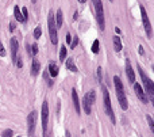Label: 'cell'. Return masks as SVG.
I'll return each instance as SVG.
<instances>
[{
    "label": "cell",
    "instance_id": "obj_21",
    "mask_svg": "<svg viewBox=\"0 0 154 137\" xmlns=\"http://www.w3.org/2000/svg\"><path fill=\"white\" fill-rule=\"evenodd\" d=\"M92 52L96 53V54L100 52V42H99V40H95L93 41V44H92Z\"/></svg>",
    "mask_w": 154,
    "mask_h": 137
},
{
    "label": "cell",
    "instance_id": "obj_4",
    "mask_svg": "<svg viewBox=\"0 0 154 137\" xmlns=\"http://www.w3.org/2000/svg\"><path fill=\"white\" fill-rule=\"evenodd\" d=\"M47 26H49V34H50V41L53 45L58 44V35H57V26H55V19H54V14L53 11L49 12V17H47Z\"/></svg>",
    "mask_w": 154,
    "mask_h": 137
},
{
    "label": "cell",
    "instance_id": "obj_6",
    "mask_svg": "<svg viewBox=\"0 0 154 137\" xmlns=\"http://www.w3.org/2000/svg\"><path fill=\"white\" fill-rule=\"evenodd\" d=\"M139 10H141V15H142V22H143V27H145V31L147 34L149 38L153 37V27H151V23H150V19L147 17V12L145 10L143 6H139Z\"/></svg>",
    "mask_w": 154,
    "mask_h": 137
},
{
    "label": "cell",
    "instance_id": "obj_25",
    "mask_svg": "<svg viewBox=\"0 0 154 137\" xmlns=\"http://www.w3.org/2000/svg\"><path fill=\"white\" fill-rule=\"evenodd\" d=\"M14 136V130L11 129H6V130L1 132V137H12Z\"/></svg>",
    "mask_w": 154,
    "mask_h": 137
},
{
    "label": "cell",
    "instance_id": "obj_30",
    "mask_svg": "<svg viewBox=\"0 0 154 137\" xmlns=\"http://www.w3.org/2000/svg\"><path fill=\"white\" fill-rule=\"evenodd\" d=\"M15 65H16L18 68H22L23 67V61H22V57H18L16 61H15Z\"/></svg>",
    "mask_w": 154,
    "mask_h": 137
},
{
    "label": "cell",
    "instance_id": "obj_36",
    "mask_svg": "<svg viewBox=\"0 0 154 137\" xmlns=\"http://www.w3.org/2000/svg\"><path fill=\"white\" fill-rule=\"evenodd\" d=\"M65 134H66V137H72V136H70V132H69V130H66Z\"/></svg>",
    "mask_w": 154,
    "mask_h": 137
},
{
    "label": "cell",
    "instance_id": "obj_22",
    "mask_svg": "<svg viewBox=\"0 0 154 137\" xmlns=\"http://www.w3.org/2000/svg\"><path fill=\"white\" fill-rule=\"evenodd\" d=\"M42 37V29H41V26H37L35 29H34V38L35 40H39Z\"/></svg>",
    "mask_w": 154,
    "mask_h": 137
},
{
    "label": "cell",
    "instance_id": "obj_12",
    "mask_svg": "<svg viewBox=\"0 0 154 137\" xmlns=\"http://www.w3.org/2000/svg\"><path fill=\"white\" fill-rule=\"evenodd\" d=\"M83 109H84V111H85V114H91L92 113V103H91V101H89V98H88V94H85L83 98Z\"/></svg>",
    "mask_w": 154,
    "mask_h": 137
},
{
    "label": "cell",
    "instance_id": "obj_2",
    "mask_svg": "<svg viewBox=\"0 0 154 137\" xmlns=\"http://www.w3.org/2000/svg\"><path fill=\"white\" fill-rule=\"evenodd\" d=\"M138 72H139V76H141V79H142L143 84H145V88H146V91H145V94L147 95V97H150V101L153 102V98H154V84H153V80L150 79V77H147V75L143 72L142 67L138 64Z\"/></svg>",
    "mask_w": 154,
    "mask_h": 137
},
{
    "label": "cell",
    "instance_id": "obj_1",
    "mask_svg": "<svg viewBox=\"0 0 154 137\" xmlns=\"http://www.w3.org/2000/svg\"><path fill=\"white\" fill-rule=\"evenodd\" d=\"M114 86H115V91H116V97H118V102L120 105L122 110L126 111L128 109V102H127V97L126 92H124V87H123V83L119 76H114Z\"/></svg>",
    "mask_w": 154,
    "mask_h": 137
},
{
    "label": "cell",
    "instance_id": "obj_34",
    "mask_svg": "<svg viewBox=\"0 0 154 137\" xmlns=\"http://www.w3.org/2000/svg\"><path fill=\"white\" fill-rule=\"evenodd\" d=\"M15 30V22H11L10 23V31H14Z\"/></svg>",
    "mask_w": 154,
    "mask_h": 137
},
{
    "label": "cell",
    "instance_id": "obj_15",
    "mask_svg": "<svg viewBox=\"0 0 154 137\" xmlns=\"http://www.w3.org/2000/svg\"><path fill=\"white\" fill-rule=\"evenodd\" d=\"M49 71H47V73L51 76V77H55L57 75H58V65L54 63V61H51V63H49Z\"/></svg>",
    "mask_w": 154,
    "mask_h": 137
},
{
    "label": "cell",
    "instance_id": "obj_37",
    "mask_svg": "<svg viewBox=\"0 0 154 137\" xmlns=\"http://www.w3.org/2000/svg\"><path fill=\"white\" fill-rule=\"evenodd\" d=\"M43 134H45V137H50V134H49V133H47V132H45Z\"/></svg>",
    "mask_w": 154,
    "mask_h": 137
},
{
    "label": "cell",
    "instance_id": "obj_8",
    "mask_svg": "<svg viewBox=\"0 0 154 137\" xmlns=\"http://www.w3.org/2000/svg\"><path fill=\"white\" fill-rule=\"evenodd\" d=\"M47 121H49V103H47V101H43V103H42V129H43V133L47 132Z\"/></svg>",
    "mask_w": 154,
    "mask_h": 137
},
{
    "label": "cell",
    "instance_id": "obj_40",
    "mask_svg": "<svg viewBox=\"0 0 154 137\" xmlns=\"http://www.w3.org/2000/svg\"><path fill=\"white\" fill-rule=\"evenodd\" d=\"M110 1H114V0H110Z\"/></svg>",
    "mask_w": 154,
    "mask_h": 137
},
{
    "label": "cell",
    "instance_id": "obj_11",
    "mask_svg": "<svg viewBox=\"0 0 154 137\" xmlns=\"http://www.w3.org/2000/svg\"><path fill=\"white\" fill-rule=\"evenodd\" d=\"M126 75H127V79H128V81L130 83H135V73H134V69H132L131 64H130V61L127 60L126 61Z\"/></svg>",
    "mask_w": 154,
    "mask_h": 137
},
{
    "label": "cell",
    "instance_id": "obj_14",
    "mask_svg": "<svg viewBox=\"0 0 154 137\" xmlns=\"http://www.w3.org/2000/svg\"><path fill=\"white\" fill-rule=\"evenodd\" d=\"M39 71H41V64H39V61L37 60V58H34L33 64H31V71H30V75L35 77V76H38Z\"/></svg>",
    "mask_w": 154,
    "mask_h": 137
},
{
    "label": "cell",
    "instance_id": "obj_17",
    "mask_svg": "<svg viewBox=\"0 0 154 137\" xmlns=\"http://www.w3.org/2000/svg\"><path fill=\"white\" fill-rule=\"evenodd\" d=\"M112 42H114V50L115 52H120L123 45H122V41H120V37L118 35H114L112 37Z\"/></svg>",
    "mask_w": 154,
    "mask_h": 137
},
{
    "label": "cell",
    "instance_id": "obj_9",
    "mask_svg": "<svg viewBox=\"0 0 154 137\" xmlns=\"http://www.w3.org/2000/svg\"><path fill=\"white\" fill-rule=\"evenodd\" d=\"M134 84V91H135V95H137L141 101H142L143 103H149L150 101H149V98H147V95L145 94V91H143V88H142V86L139 84V83H132Z\"/></svg>",
    "mask_w": 154,
    "mask_h": 137
},
{
    "label": "cell",
    "instance_id": "obj_20",
    "mask_svg": "<svg viewBox=\"0 0 154 137\" xmlns=\"http://www.w3.org/2000/svg\"><path fill=\"white\" fill-rule=\"evenodd\" d=\"M66 54H68V49L62 45L61 46V50H60V61L61 63H64V61L66 60Z\"/></svg>",
    "mask_w": 154,
    "mask_h": 137
},
{
    "label": "cell",
    "instance_id": "obj_35",
    "mask_svg": "<svg viewBox=\"0 0 154 137\" xmlns=\"http://www.w3.org/2000/svg\"><path fill=\"white\" fill-rule=\"evenodd\" d=\"M115 31H116V34H120V29L119 27H115Z\"/></svg>",
    "mask_w": 154,
    "mask_h": 137
},
{
    "label": "cell",
    "instance_id": "obj_7",
    "mask_svg": "<svg viewBox=\"0 0 154 137\" xmlns=\"http://www.w3.org/2000/svg\"><path fill=\"white\" fill-rule=\"evenodd\" d=\"M37 117H38V113H37V111H31V113L27 115V132H28V136L30 137L33 136L34 132H35Z\"/></svg>",
    "mask_w": 154,
    "mask_h": 137
},
{
    "label": "cell",
    "instance_id": "obj_3",
    "mask_svg": "<svg viewBox=\"0 0 154 137\" xmlns=\"http://www.w3.org/2000/svg\"><path fill=\"white\" fill-rule=\"evenodd\" d=\"M93 1V7L96 11V21L99 23L100 30L105 29V21H104V8H103V3L101 0H92Z\"/></svg>",
    "mask_w": 154,
    "mask_h": 137
},
{
    "label": "cell",
    "instance_id": "obj_18",
    "mask_svg": "<svg viewBox=\"0 0 154 137\" xmlns=\"http://www.w3.org/2000/svg\"><path fill=\"white\" fill-rule=\"evenodd\" d=\"M14 15H15V19H16L18 22L24 23V19H23V15H22V12H20V8H19V6L14 7Z\"/></svg>",
    "mask_w": 154,
    "mask_h": 137
},
{
    "label": "cell",
    "instance_id": "obj_13",
    "mask_svg": "<svg viewBox=\"0 0 154 137\" xmlns=\"http://www.w3.org/2000/svg\"><path fill=\"white\" fill-rule=\"evenodd\" d=\"M72 101H73V105H74V109H76V113L80 115V111H81V109H80V101H78V95H77V91L74 88L72 90Z\"/></svg>",
    "mask_w": 154,
    "mask_h": 137
},
{
    "label": "cell",
    "instance_id": "obj_39",
    "mask_svg": "<svg viewBox=\"0 0 154 137\" xmlns=\"http://www.w3.org/2000/svg\"><path fill=\"white\" fill-rule=\"evenodd\" d=\"M35 1H37V0H31V3H35Z\"/></svg>",
    "mask_w": 154,
    "mask_h": 137
},
{
    "label": "cell",
    "instance_id": "obj_28",
    "mask_svg": "<svg viewBox=\"0 0 154 137\" xmlns=\"http://www.w3.org/2000/svg\"><path fill=\"white\" fill-rule=\"evenodd\" d=\"M77 45H78V37H76V35H74V38H73V40H72V42H70V48H72V49H74Z\"/></svg>",
    "mask_w": 154,
    "mask_h": 137
},
{
    "label": "cell",
    "instance_id": "obj_29",
    "mask_svg": "<svg viewBox=\"0 0 154 137\" xmlns=\"http://www.w3.org/2000/svg\"><path fill=\"white\" fill-rule=\"evenodd\" d=\"M6 54H7V52H6V49H4L3 44H1V41H0V56H1V57H6Z\"/></svg>",
    "mask_w": 154,
    "mask_h": 137
},
{
    "label": "cell",
    "instance_id": "obj_5",
    "mask_svg": "<svg viewBox=\"0 0 154 137\" xmlns=\"http://www.w3.org/2000/svg\"><path fill=\"white\" fill-rule=\"evenodd\" d=\"M103 99H104V109H105V113L107 115L110 117L111 122L116 125V118H115V114H114V110H112V106H111V97H110V92L107 88H103Z\"/></svg>",
    "mask_w": 154,
    "mask_h": 137
},
{
    "label": "cell",
    "instance_id": "obj_24",
    "mask_svg": "<svg viewBox=\"0 0 154 137\" xmlns=\"http://www.w3.org/2000/svg\"><path fill=\"white\" fill-rule=\"evenodd\" d=\"M37 53H38V45L33 44V45L30 46V54L31 56H37Z\"/></svg>",
    "mask_w": 154,
    "mask_h": 137
},
{
    "label": "cell",
    "instance_id": "obj_19",
    "mask_svg": "<svg viewBox=\"0 0 154 137\" xmlns=\"http://www.w3.org/2000/svg\"><path fill=\"white\" fill-rule=\"evenodd\" d=\"M65 65H66V68L69 69L70 72H77V71H78L77 67L74 65V63H73V58H68V60H66V63H65Z\"/></svg>",
    "mask_w": 154,
    "mask_h": 137
},
{
    "label": "cell",
    "instance_id": "obj_10",
    "mask_svg": "<svg viewBox=\"0 0 154 137\" xmlns=\"http://www.w3.org/2000/svg\"><path fill=\"white\" fill-rule=\"evenodd\" d=\"M10 48H11V60H12V63L15 64V61H16V58H18V50H19V45H18V41L15 38H11Z\"/></svg>",
    "mask_w": 154,
    "mask_h": 137
},
{
    "label": "cell",
    "instance_id": "obj_32",
    "mask_svg": "<svg viewBox=\"0 0 154 137\" xmlns=\"http://www.w3.org/2000/svg\"><path fill=\"white\" fill-rule=\"evenodd\" d=\"M138 53H139L141 56H143V54H145V50H143V46H138Z\"/></svg>",
    "mask_w": 154,
    "mask_h": 137
},
{
    "label": "cell",
    "instance_id": "obj_27",
    "mask_svg": "<svg viewBox=\"0 0 154 137\" xmlns=\"http://www.w3.org/2000/svg\"><path fill=\"white\" fill-rule=\"evenodd\" d=\"M22 15H23V19H24V23H26L27 22V19H28V11H27L26 7H23L22 8Z\"/></svg>",
    "mask_w": 154,
    "mask_h": 137
},
{
    "label": "cell",
    "instance_id": "obj_16",
    "mask_svg": "<svg viewBox=\"0 0 154 137\" xmlns=\"http://www.w3.org/2000/svg\"><path fill=\"white\" fill-rule=\"evenodd\" d=\"M54 19H55V26L57 29H60L64 23V15H62V10H57V14L54 15Z\"/></svg>",
    "mask_w": 154,
    "mask_h": 137
},
{
    "label": "cell",
    "instance_id": "obj_38",
    "mask_svg": "<svg viewBox=\"0 0 154 137\" xmlns=\"http://www.w3.org/2000/svg\"><path fill=\"white\" fill-rule=\"evenodd\" d=\"M87 0H78V3H85Z\"/></svg>",
    "mask_w": 154,
    "mask_h": 137
},
{
    "label": "cell",
    "instance_id": "obj_31",
    "mask_svg": "<svg viewBox=\"0 0 154 137\" xmlns=\"http://www.w3.org/2000/svg\"><path fill=\"white\" fill-rule=\"evenodd\" d=\"M101 79H103V76H101V67L97 68V80H99V83H101Z\"/></svg>",
    "mask_w": 154,
    "mask_h": 137
},
{
    "label": "cell",
    "instance_id": "obj_26",
    "mask_svg": "<svg viewBox=\"0 0 154 137\" xmlns=\"http://www.w3.org/2000/svg\"><path fill=\"white\" fill-rule=\"evenodd\" d=\"M146 120H147V122H149L150 130L154 132V121H153V117H151V115H146Z\"/></svg>",
    "mask_w": 154,
    "mask_h": 137
},
{
    "label": "cell",
    "instance_id": "obj_23",
    "mask_svg": "<svg viewBox=\"0 0 154 137\" xmlns=\"http://www.w3.org/2000/svg\"><path fill=\"white\" fill-rule=\"evenodd\" d=\"M88 94V98H89V101H91V103L93 105L95 102H96V91L95 90H91L89 92H87Z\"/></svg>",
    "mask_w": 154,
    "mask_h": 137
},
{
    "label": "cell",
    "instance_id": "obj_33",
    "mask_svg": "<svg viewBox=\"0 0 154 137\" xmlns=\"http://www.w3.org/2000/svg\"><path fill=\"white\" fill-rule=\"evenodd\" d=\"M66 42H68V44H70V42H72V35H70V33H68V34H66Z\"/></svg>",
    "mask_w": 154,
    "mask_h": 137
}]
</instances>
